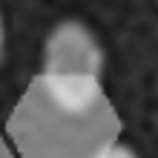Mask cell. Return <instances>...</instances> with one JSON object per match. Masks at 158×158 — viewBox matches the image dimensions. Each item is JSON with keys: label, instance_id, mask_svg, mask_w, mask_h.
<instances>
[{"label": "cell", "instance_id": "cell-4", "mask_svg": "<svg viewBox=\"0 0 158 158\" xmlns=\"http://www.w3.org/2000/svg\"><path fill=\"white\" fill-rule=\"evenodd\" d=\"M3 52H6V23H3V15H0V60H3Z\"/></svg>", "mask_w": 158, "mask_h": 158}, {"label": "cell", "instance_id": "cell-5", "mask_svg": "<svg viewBox=\"0 0 158 158\" xmlns=\"http://www.w3.org/2000/svg\"><path fill=\"white\" fill-rule=\"evenodd\" d=\"M0 158H12V155L6 152V147H3V144H0Z\"/></svg>", "mask_w": 158, "mask_h": 158}, {"label": "cell", "instance_id": "cell-3", "mask_svg": "<svg viewBox=\"0 0 158 158\" xmlns=\"http://www.w3.org/2000/svg\"><path fill=\"white\" fill-rule=\"evenodd\" d=\"M98 158H138V152H135L129 144L112 141V144H106L104 150H101V155H98Z\"/></svg>", "mask_w": 158, "mask_h": 158}, {"label": "cell", "instance_id": "cell-1", "mask_svg": "<svg viewBox=\"0 0 158 158\" xmlns=\"http://www.w3.org/2000/svg\"><path fill=\"white\" fill-rule=\"evenodd\" d=\"M12 132L26 158H98L115 141V118L109 106L101 112L63 109L32 86L15 115Z\"/></svg>", "mask_w": 158, "mask_h": 158}, {"label": "cell", "instance_id": "cell-2", "mask_svg": "<svg viewBox=\"0 0 158 158\" xmlns=\"http://www.w3.org/2000/svg\"><path fill=\"white\" fill-rule=\"evenodd\" d=\"M104 46L95 32L81 20H60L46 35L43 69L40 75H69V78H101Z\"/></svg>", "mask_w": 158, "mask_h": 158}]
</instances>
